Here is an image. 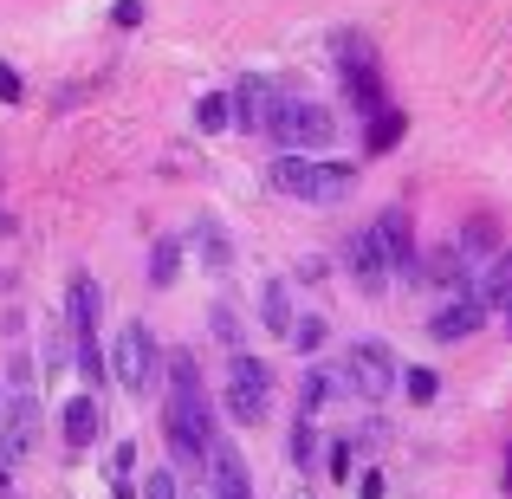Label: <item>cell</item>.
Here are the masks:
<instances>
[{
  "mask_svg": "<svg viewBox=\"0 0 512 499\" xmlns=\"http://www.w3.org/2000/svg\"><path fill=\"white\" fill-rule=\"evenodd\" d=\"M163 376H169V415H163V428H169L175 461L208 467V448H214V409H208V396H201L195 357H188V350L163 357Z\"/></svg>",
  "mask_w": 512,
  "mask_h": 499,
  "instance_id": "6da1fadb",
  "label": "cell"
},
{
  "mask_svg": "<svg viewBox=\"0 0 512 499\" xmlns=\"http://www.w3.org/2000/svg\"><path fill=\"white\" fill-rule=\"evenodd\" d=\"M266 182L279 195H299V201H344L357 188V169L350 163H318V156H279L266 169Z\"/></svg>",
  "mask_w": 512,
  "mask_h": 499,
  "instance_id": "7a4b0ae2",
  "label": "cell"
},
{
  "mask_svg": "<svg viewBox=\"0 0 512 499\" xmlns=\"http://www.w3.org/2000/svg\"><path fill=\"white\" fill-rule=\"evenodd\" d=\"M111 376L130 389V396H150L156 383H163V344L150 337V325H124L117 331V344H111Z\"/></svg>",
  "mask_w": 512,
  "mask_h": 499,
  "instance_id": "3957f363",
  "label": "cell"
},
{
  "mask_svg": "<svg viewBox=\"0 0 512 499\" xmlns=\"http://www.w3.org/2000/svg\"><path fill=\"white\" fill-rule=\"evenodd\" d=\"M227 415L240 428H260L273 415V370L247 350H234V363H227Z\"/></svg>",
  "mask_w": 512,
  "mask_h": 499,
  "instance_id": "277c9868",
  "label": "cell"
},
{
  "mask_svg": "<svg viewBox=\"0 0 512 499\" xmlns=\"http://www.w3.org/2000/svg\"><path fill=\"white\" fill-rule=\"evenodd\" d=\"M396 350L383 344V337H357V344L344 350V370H338V383L344 389H357L363 402H383L389 389H396Z\"/></svg>",
  "mask_w": 512,
  "mask_h": 499,
  "instance_id": "5b68a950",
  "label": "cell"
},
{
  "mask_svg": "<svg viewBox=\"0 0 512 499\" xmlns=\"http://www.w3.org/2000/svg\"><path fill=\"white\" fill-rule=\"evenodd\" d=\"M273 137L286 143V156H312V150H325V143H338V117H331L325 104H286L279 98Z\"/></svg>",
  "mask_w": 512,
  "mask_h": 499,
  "instance_id": "8992f818",
  "label": "cell"
},
{
  "mask_svg": "<svg viewBox=\"0 0 512 499\" xmlns=\"http://www.w3.org/2000/svg\"><path fill=\"white\" fill-rule=\"evenodd\" d=\"M33 441H39V396L20 389V396L0 409V461H26Z\"/></svg>",
  "mask_w": 512,
  "mask_h": 499,
  "instance_id": "52a82bcc",
  "label": "cell"
},
{
  "mask_svg": "<svg viewBox=\"0 0 512 499\" xmlns=\"http://www.w3.org/2000/svg\"><path fill=\"white\" fill-rule=\"evenodd\" d=\"M376 247H383V260H389V273H402V279H422V266H415V221L402 208H383L376 214Z\"/></svg>",
  "mask_w": 512,
  "mask_h": 499,
  "instance_id": "ba28073f",
  "label": "cell"
},
{
  "mask_svg": "<svg viewBox=\"0 0 512 499\" xmlns=\"http://www.w3.org/2000/svg\"><path fill=\"white\" fill-rule=\"evenodd\" d=\"M273 111H279V91H273V78H260V72H247L234 85V98H227V117H234L240 130H273Z\"/></svg>",
  "mask_w": 512,
  "mask_h": 499,
  "instance_id": "9c48e42d",
  "label": "cell"
},
{
  "mask_svg": "<svg viewBox=\"0 0 512 499\" xmlns=\"http://www.w3.org/2000/svg\"><path fill=\"white\" fill-rule=\"evenodd\" d=\"M344 260H350V279H357V286L370 292V299H383V292H389V260H383V247H376L370 227H363V234H350Z\"/></svg>",
  "mask_w": 512,
  "mask_h": 499,
  "instance_id": "30bf717a",
  "label": "cell"
},
{
  "mask_svg": "<svg viewBox=\"0 0 512 499\" xmlns=\"http://www.w3.org/2000/svg\"><path fill=\"white\" fill-rule=\"evenodd\" d=\"M480 318H487V305H480L474 292H461V299H448L435 318H428V337H435V344H461V337L480 331Z\"/></svg>",
  "mask_w": 512,
  "mask_h": 499,
  "instance_id": "8fae6325",
  "label": "cell"
},
{
  "mask_svg": "<svg viewBox=\"0 0 512 499\" xmlns=\"http://www.w3.org/2000/svg\"><path fill=\"white\" fill-rule=\"evenodd\" d=\"M208 499H253L247 493V461H240V448H227V441L208 448Z\"/></svg>",
  "mask_w": 512,
  "mask_h": 499,
  "instance_id": "7c38bea8",
  "label": "cell"
},
{
  "mask_svg": "<svg viewBox=\"0 0 512 499\" xmlns=\"http://www.w3.org/2000/svg\"><path fill=\"white\" fill-rule=\"evenodd\" d=\"M65 312H72V331H78V344L85 337H98V312H104V286L91 273H78L72 279V292H65Z\"/></svg>",
  "mask_w": 512,
  "mask_h": 499,
  "instance_id": "4fadbf2b",
  "label": "cell"
},
{
  "mask_svg": "<svg viewBox=\"0 0 512 499\" xmlns=\"http://www.w3.org/2000/svg\"><path fill=\"white\" fill-rule=\"evenodd\" d=\"M98 428H104L98 396H72V402H65V441H72V448H91V441H98Z\"/></svg>",
  "mask_w": 512,
  "mask_h": 499,
  "instance_id": "5bb4252c",
  "label": "cell"
},
{
  "mask_svg": "<svg viewBox=\"0 0 512 499\" xmlns=\"http://www.w3.org/2000/svg\"><path fill=\"white\" fill-rule=\"evenodd\" d=\"M260 318H266V331H273V337H292V318H299V312H292L286 279H266V286H260Z\"/></svg>",
  "mask_w": 512,
  "mask_h": 499,
  "instance_id": "9a60e30c",
  "label": "cell"
},
{
  "mask_svg": "<svg viewBox=\"0 0 512 499\" xmlns=\"http://www.w3.org/2000/svg\"><path fill=\"white\" fill-rule=\"evenodd\" d=\"M195 253H201L208 273H234V247H227L221 221H195Z\"/></svg>",
  "mask_w": 512,
  "mask_h": 499,
  "instance_id": "2e32d148",
  "label": "cell"
},
{
  "mask_svg": "<svg viewBox=\"0 0 512 499\" xmlns=\"http://www.w3.org/2000/svg\"><path fill=\"white\" fill-rule=\"evenodd\" d=\"M506 299H512V253H500L480 279V305H506Z\"/></svg>",
  "mask_w": 512,
  "mask_h": 499,
  "instance_id": "e0dca14e",
  "label": "cell"
},
{
  "mask_svg": "<svg viewBox=\"0 0 512 499\" xmlns=\"http://www.w3.org/2000/svg\"><path fill=\"white\" fill-rule=\"evenodd\" d=\"M175 273H182V240H156V253H150V286H175Z\"/></svg>",
  "mask_w": 512,
  "mask_h": 499,
  "instance_id": "ac0fdd59",
  "label": "cell"
},
{
  "mask_svg": "<svg viewBox=\"0 0 512 499\" xmlns=\"http://www.w3.org/2000/svg\"><path fill=\"white\" fill-rule=\"evenodd\" d=\"M227 124H234V117H227V98H221V91H208V98L195 104V130H201V137H214V130H227Z\"/></svg>",
  "mask_w": 512,
  "mask_h": 499,
  "instance_id": "d6986e66",
  "label": "cell"
},
{
  "mask_svg": "<svg viewBox=\"0 0 512 499\" xmlns=\"http://www.w3.org/2000/svg\"><path fill=\"white\" fill-rule=\"evenodd\" d=\"M422 279H435V286H461V279H467V260H461L454 247H441L435 260H428V273H422Z\"/></svg>",
  "mask_w": 512,
  "mask_h": 499,
  "instance_id": "ffe728a7",
  "label": "cell"
},
{
  "mask_svg": "<svg viewBox=\"0 0 512 499\" xmlns=\"http://www.w3.org/2000/svg\"><path fill=\"white\" fill-rule=\"evenodd\" d=\"M402 130H409V117H402V111H376V124H370V150H376V156H383V150H389V143H396V137H402Z\"/></svg>",
  "mask_w": 512,
  "mask_h": 499,
  "instance_id": "44dd1931",
  "label": "cell"
},
{
  "mask_svg": "<svg viewBox=\"0 0 512 499\" xmlns=\"http://www.w3.org/2000/svg\"><path fill=\"white\" fill-rule=\"evenodd\" d=\"M331 389H338V370H305V389H299V402H305V409H318V402H325Z\"/></svg>",
  "mask_w": 512,
  "mask_h": 499,
  "instance_id": "7402d4cb",
  "label": "cell"
},
{
  "mask_svg": "<svg viewBox=\"0 0 512 499\" xmlns=\"http://www.w3.org/2000/svg\"><path fill=\"white\" fill-rule=\"evenodd\" d=\"M292 350H318L325 344V318H292V337H286Z\"/></svg>",
  "mask_w": 512,
  "mask_h": 499,
  "instance_id": "603a6c76",
  "label": "cell"
},
{
  "mask_svg": "<svg viewBox=\"0 0 512 499\" xmlns=\"http://www.w3.org/2000/svg\"><path fill=\"white\" fill-rule=\"evenodd\" d=\"M117 499H137V448H117Z\"/></svg>",
  "mask_w": 512,
  "mask_h": 499,
  "instance_id": "cb8c5ba5",
  "label": "cell"
},
{
  "mask_svg": "<svg viewBox=\"0 0 512 499\" xmlns=\"http://www.w3.org/2000/svg\"><path fill=\"white\" fill-rule=\"evenodd\" d=\"M143 499H182V487H175V474H169V467L143 474Z\"/></svg>",
  "mask_w": 512,
  "mask_h": 499,
  "instance_id": "d4e9b609",
  "label": "cell"
},
{
  "mask_svg": "<svg viewBox=\"0 0 512 499\" xmlns=\"http://www.w3.org/2000/svg\"><path fill=\"white\" fill-rule=\"evenodd\" d=\"M435 389H441L435 370H409V402H435Z\"/></svg>",
  "mask_w": 512,
  "mask_h": 499,
  "instance_id": "484cf974",
  "label": "cell"
},
{
  "mask_svg": "<svg viewBox=\"0 0 512 499\" xmlns=\"http://www.w3.org/2000/svg\"><path fill=\"white\" fill-rule=\"evenodd\" d=\"M78 370H85L91 383H98V376H104V357H98V337H85V344H78Z\"/></svg>",
  "mask_w": 512,
  "mask_h": 499,
  "instance_id": "4316f807",
  "label": "cell"
},
{
  "mask_svg": "<svg viewBox=\"0 0 512 499\" xmlns=\"http://www.w3.org/2000/svg\"><path fill=\"white\" fill-rule=\"evenodd\" d=\"M286 448H292V461L305 467V461H312V448H318V441H312V428L299 422V428H292V441H286Z\"/></svg>",
  "mask_w": 512,
  "mask_h": 499,
  "instance_id": "83f0119b",
  "label": "cell"
},
{
  "mask_svg": "<svg viewBox=\"0 0 512 499\" xmlns=\"http://www.w3.org/2000/svg\"><path fill=\"white\" fill-rule=\"evenodd\" d=\"M214 331H221L227 344H240V325H234V312H227V305H214Z\"/></svg>",
  "mask_w": 512,
  "mask_h": 499,
  "instance_id": "f1b7e54d",
  "label": "cell"
},
{
  "mask_svg": "<svg viewBox=\"0 0 512 499\" xmlns=\"http://www.w3.org/2000/svg\"><path fill=\"white\" fill-rule=\"evenodd\" d=\"M111 20H117V26H137V20H143V0H117Z\"/></svg>",
  "mask_w": 512,
  "mask_h": 499,
  "instance_id": "f546056e",
  "label": "cell"
},
{
  "mask_svg": "<svg viewBox=\"0 0 512 499\" xmlns=\"http://www.w3.org/2000/svg\"><path fill=\"white\" fill-rule=\"evenodd\" d=\"M0 98L20 104V78H13V65H0Z\"/></svg>",
  "mask_w": 512,
  "mask_h": 499,
  "instance_id": "4dcf8cb0",
  "label": "cell"
},
{
  "mask_svg": "<svg viewBox=\"0 0 512 499\" xmlns=\"http://www.w3.org/2000/svg\"><path fill=\"white\" fill-rule=\"evenodd\" d=\"M286 499H312V493H305V487H292V493H286Z\"/></svg>",
  "mask_w": 512,
  "mask_h": 499,
  "instance_id": "1f68e13d",
  "label": "cell"
},
{
  "mask_svg": "<svg viewBox=\"0 0 512 499\" xmlns=\"http://www.w3.org/2000/svg\"><path fill=\"white\" fill-rule=\"evenodd\" d=\"M500 312H506V325H512V299H506V305H500Z\"/></svg>",
  "mask_w": 512,
  "mask_h": 499,
  "instance_id": "d6a6232c",
  "label": "cell"
},
{
  "mask_svg": "<svg viewBox=\"0 0 512 499\" xmlns=\"http://www.w3.org/2000/svg\"><path fill=\"white\" fill-rule=\"evenodd\" d=\"M182 499H208V493H182Z\"/></svg>",
  "mask_w": 512,
  "mask_h": 499,
  "instance_id": "836d02e7",
  "label": "cell"
}]
</instances>
